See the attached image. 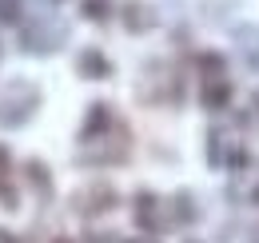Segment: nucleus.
<instances>
[{
	"label": "nucleus",
	"instance_id": "nucleus-1",
	"mask_svg": "<svg viewBox=\"0 0 259 243\" xmlns=\"http://www.w3.org/2000/svg\"><path fill=\"white\" fill-rule=\"evenodd\" d=\"M80 68H84L92 80H104V76H108V60H104L100 52H84V56H80Z\"/></svg>",
	"mask_w": 259,
	"mask_h": 243
},
{
	"label": "nucleus",
	"instance_id": "nucleus-4",
	"mask_svg": "<svg viewBox=\"0 0 259 243\" xmlns=\"http://www.w3.org/2000/svg\"><path fill=\"white\" fill-rule=\"evenodd\" d=\"M203 104H227V84H224V80H220V88L203 92Z\"/></svg>",
	"mask_w": 259,
	"mask_h": 243
},
{
	"label": "nucleus",
	"instance_id": "nucleus-3",
	"mask_svg": "<svg viewBox=\"0 0 259 243\" xmlns=\"http://www.w3.org/2000/svg\"><path fill=\"white\" fill-rule=\"evenodd\" d=\"M84 12H88L92 20H104V16H108V0H84Z\"/></svg>",
	"mask_w": 259,
	"mask_h": 243
},
{
	"label": "nucleus",
	"instance_id": "nucleus-2",
	"mask_svg": "<svg viewBox=\"0 0 259 243\" xmlns=\"http://www.w3.org/2000/svg\"><path fill=\"white\" fill-rule=\"evenodd\" d=\"M0 20H4V24L20 20V0H0Z\"/></svg>",
	"mask_w": 259,
	"mask_h": 243
}]
</instances>
